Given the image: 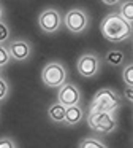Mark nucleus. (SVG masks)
Masks as SVG:
<instances>
[{"label": "nucleus", "mask_w": 133, "mask_h": 148, "mask_svg": "<svg viewBox=\"0 0 133 148\" xmlns=\"http://www.w3.org/2000/svg\"><path fill=\"white\" fill-rule=\"evenodd\" d=\"M79 75L84 78H92L98 73L100 70V58L94 53H86L81 58L78 59V64H76Z\"/></svg>", "instance_id": "7"}, {"label": "nucleus", "mask_w": 133, "mask_h": 148, "mask_svg": "<svg viewBox=\"0 0 133 148\" xmlns=\"http://www.w3.org/2000/svg\"><path fill=\"white\" fill-rule=\"evenodd\" d=\"M106 59H108V62H109V64L119 65L120 62H122V59H124V54L120 51H109L106 54Z\"/></svg>", "instance_id": "15"}, {"label": "nucleus", "mask_w": 133, "mask_h": 148, "mask_svg": "<svg viewBox=\"0 0 133 148\" xmlns=\"http://www.w3.org/2000/svg\"><path fill=\"white\" fill-rule=\"evenodd\" d=\"M8 53L14 61H27L32 54V45L27 40H14L8 45Z\"/></svg>", "instance_id": "9"}, {"label": "nucleus", "mask_w": 133, "mask_h": 148, "mask_svg": "<svg viewBox=\"0 0 133 148\" xmlns=\"http://www.w3.org/2000/svg\"><path fill=\"white\" fill-rule=\"evenodd\" d=\"M10 61H11V56H10V53H8V48L0 45V67L6 65Z\"/></svg>", "instance_id": "16"}, {"label": "nucleus", "mask_w": 133, "mask_h": 148, "mask_svg": "<svg viewBox=\"0 0 133 148\" xmlns=\"http://www.w3.org/2000/svg\"><path fill=\"white\" fill-rule=\"evenodd\" d=\"M103 3L108 7H114V5H120L122 2H117V0H103Z\"/></svg>", "instance_id": "21"}, {"label": "nucleus", "mask_w": 133, "mask_h": 148, "mask_svg": "<svg viewBox=\"0 0 133 148\" xmlns=\"http://www.w3.org/2000/svg\"><path fill=\"white\" fill-rule=\"evenodd\" d=\"M125 97L130 102H133V88H125Z\"/></svg>", "instance_id": "20"}, {"label": "nucleus", "mask_w": 133, "mask_h": 148, "mask_svg": "<svg viewBox=\"0 0 133 148\" xmlns=\"http://www.w3.org/2000/svg\"><path fill=\"white\" fill-rule=\"evenodd\" d=\"M65 112H66V107H63L62 103L56 102L49 107L48 116H49V119L54 123H65Z\"/></svg>", "instance_id": "11"}, {"label": "nucleus", "mask_w": 133, "mask_h": 148, "mask_svg": "<svg viewBox=\"0 0 133 148\" xmlns=\"http://www.w3.org/2000/svg\"><path fill=\"white\" fill-rule=\"evenodd\" d=\"M122 103L120 96L109 88L97 91L89 107V113H114Z\"/></svg>", "instance_id": "2"}, {"label": "nucleus", "mask_w": 133, "mask_h": 148, "mask_svg": "<svg viewBox=\"0 0 133 148\" xmlns=\"http://www.w3.org/2000/svg\"><path fill=\"white\" fill-rule=\"evenodd\" d=\"M100 30L108 42L119 43V42H124V40L132 37L133 26L130 23H127L119 13H113V14H108L101 21Z\"/></svg>", "instance_id": "1"}, {"label": "nucleus", "mask_w": 133, "mask_h": 148, "mask_svg": "<svg viewBox=\"0 0 133 148\" xmlns=\"http://www.w3.org/2000/svg\"><path fill=\"white\" fill-rule=\"evenodd\" d=\"M63 24L71 34H82L89 26V16L81 8H71L63 18Z\"/></svg>", "instance_id": "5"}, {"label": "nucleus", "mask_w": 133, "mask_h": 148, "mask_svg": "<svg viewBox=\"0 0 133 148\" xmlns=\"http://www.w3.org/2000/svg\"><path fill=\"white\" fill-rule=\"evenodd\" d=\"M38 26L44 34H56L62 26V16L56 8H46L38 18Z\"/></svg>", "instance_id": "6"}, {"label": "nucleus", "mask_w": 133, "mask_h": 148, "mask_svg": "<svg viewBox=\"0 0 133 148\" xmlns=\"http://www.w3.org/2000/svg\"><path fill=\"white\" fill-rule=\"evenodd\" d=\"M82 118H84V110H82L81 105L66 107L65 123H63V124H66V126H75V124H78V123H81Z\"/></svg>", "instance_id": "10"}, {"label": "nucleus", "mask_w": 133, "mask_h": 148, "mask_svg": "<svg viewBox=\"0 0 133 148\" xmlns=\"http://www.w3.org/2000/svg\"><path fill=\"white\" fill-rule=\"evenodd\" d=\"M87 124L92 131L98 134H109L116 131L117 121L114 118V113H89L87 115Z\"/></svg>", "instance_id": "4"}, {"label": "nucleus", "mask_w": 133, "mask_h": 148, "mask_svg": "<svg viewBox=\"0 0 133 148\" xmlns=\"http://www.w3.org/2000/svg\"><path fill=\"white\" fill-rule=\"evenodd\" d=\"M2 18H3V7H2V3H0V21H2Z\"/></svg>", "instance_id": "22"}, {"label": "nucleus", "mask_w": 133, "mask_h": 148, "mask_svg": "<svg viewBox=\"0 0 133 148\" xmlns=\"http://www.w3.org/2000/svg\"><path fill=\"white\" fill-rule=\"evenodd\" d=\"M0 148H16V143L10 137H2L0 138Z\"/></svg>", "instance_id": "19"}, {"label": "nucleus", "mask_w": 133, "mask_h": 148, "mask_svg": "<svg viewBox=\"0 0 133 148\" xmlns=\"http://www.w3.org/2000/svg\"><path fill=\"white\" fill-rule=\"evenodd\" d=\"M41 80L49 88H60L66 81V69L60 62H49L41 70Z\"/></svg>", "instance_id": "3"}, {"label": "nucleus", "mask_w": 133, "mask_h": 148, "mask_svg": "<svg viewBox=\"0 0 133 148\" xmlns=\"http://www.w3.org/2000/svg\"><path fill=\"white\" fill-rule=\"evenodd\" d=\"M8 92H10V86H8V83H6L5 78L0 77V102H2V100L5 99L6 96H8Z\"/></svg>", "instance_id": "18"}, {"label": "nucleus", "mask_w": 133, "mask_h": 148, "mask_svg": "<svg viewBox=\"0 0 133 148\" xmlns=\"http://www.w3.org/2000/svg\"><path fill=\"white\" fill-rule=\"evenodd\" d=\"M78 148H108V147L101 140H98V138H95V137H86L79 142Z\"/></svg>", "instance_id": "13"}, {"label": "nucleus", "mask_w": 133, "mask_h": 148, "mask_svg": "<svg viewBox=\"0 0 133 148\" xmlns=\"http://www.w3.org/2000/svg\"><path fill=\"white\" fill-rule=\"evenodd\" d=\"M119 14L127 21V23L133 24V2L132 0H128V2H122V3H120Z\"/></svg>", "instance_id": "12"}, {"label": "nucleus", "mask_w": 133, "mask_h": 148, "mask_svg": "<svg viewBox=\"0 0 133 148\" xmlns=\"http://www.w3.org/2000/svg\"><path fill=\"white\" fill-rule=\"evenodd\" d=\"M8 38H10V29H8V26H6L3 21H0V45H2V43H5Z\"/></svg>", "instance_id": "17"}, {"label": "nucleus", "mask_w": 133, "mask_h": 148, "mask_svg": "<svg viewBox=\"0 0 133 148\" xmlns=\"http://www.w3.org/2000/svg\"><path fill=\"white\" fill-rule=\"evenodd\" d=\"M57 102L62 103L63 107L79 105V102H81V91H79V88L73 83L62 84L59 88V92H57Z\"/></svg>", "instance_id": "8"}, {"label": "nucleus", "mask_w": 133, "mask_h": 148, "mask_svg": "<svg viewBox=\"0 0 133 148\" xmlns=\"http://www.w3.org/2000/svg\"><path fill=\"white\" fill-rule=\"evenodd\" d=\"M122 80L127 88H133V64H128L122 72Z\"/></svg>", "instance_id": "14"}]
</instances>
